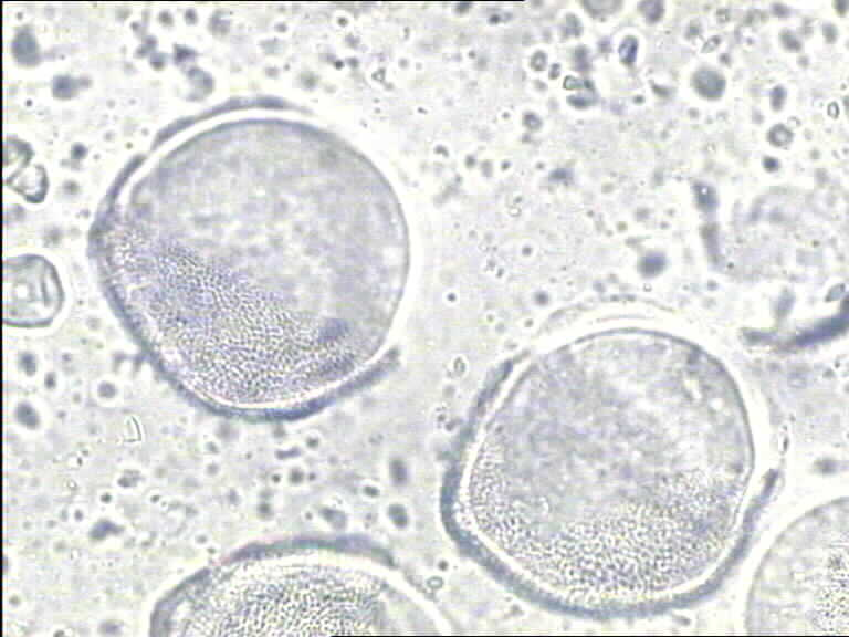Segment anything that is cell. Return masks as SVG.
<instances>
[{
    "instance_id": "1",
    "label": "cell",
    "mask_w": 849,
    "mask_h": 637,
    "mask_svg": "<svg viewBox=\"0 0 849 637\" xmlns=\"http://www.w3.org/2000/svg\"><path fill=\"white\" fill-rule=\"evenodd\" d=\"M334 557L294 554L240 566L213 588L186 634H380V577Z\"/></svg>"
}]
</instances>
